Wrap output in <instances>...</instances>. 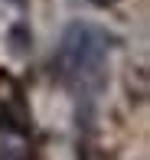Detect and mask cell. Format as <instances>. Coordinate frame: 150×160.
Segmentation results:
<instances>
[{
  "mask_svg": "<svg viewBox=\"0 0 150 160\" xmlns=\"http://www.w3.org/2000/svg\"><path fill=\"white\" fill-rule=\"evenodd\" d=\"M114 42L118 36L98 23H85V20L69 23L52 52L56 75L75 92H98L104 85V65Z\"/></svg>",
  "mask_w": 150,
  "mask_h": 160,
  "instance_id": "obj_1",
  "label": "cell"
},
{
  "mask_svg": "<svg viewBox=\"0 0 150 160\" xmlns=\"http://www.w3.org/2000/svg\"><path fill=\"white\" fill-rule=\"evenodd\" d=\"M13 3H23V0H13Z\"/></svg>",
  "mask_w": 150,
  "mask_h": 160,
  "instance_id": "obj_4",
  "label": "cell"
},
{
  "mask_svg": "<svg viewBox=\"0 0 150 160\" xmlns=\"http://www.w3.org/2000/svg\"><path fill=\"white\" fill-rule=\"evenodd\" d=\"M0 160H30V141L17 124H0Z\"/></svg>",
  "mask_w": 150,
  "mask_h": 160,
  "instance_id": "obj_2",
  "label": "cell"
},
{
  "mask_svg": "<svg viewBox=\"0 0 150 160\" xmlns=\"http://www.w3.org/2000/svg\"><path fill=\"white\" fill-rule=\"evenodd\" d=\"M88 3H95V7H108L111 0H88Z\"/></svg>",
  "mask_w": 150,
  "mask_h": 160,
  "instance_id": "obj_3",
  "label": "cell"
}]
</instances>
